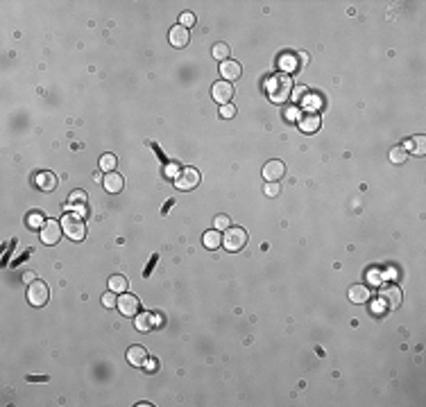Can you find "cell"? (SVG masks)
<instances>
[{
	"label": "cell",
	"mask_w": 426,
	"mask_h": 407,
	"mask_svg": "<svg viewBox=\"0 0 426 407\" xmlns=\"http://www.w3.org/2000/svg\"><path fill=\"white\" fill-rule=\"evenodd\" d=\"M265 93L270 97V102L283 104L286 99L293 95V77L286 72H276L265 81Z\"/></svg>",
	"instance_id": "obj_1"
},
{
	"label": "cell",
	"mask_w": 426,
	"mask_h": 407,
	"mask_svg": "<svg viewBox=\"0 0 426 407\" xmlns=\"http://www.w3.org/2000/svg\"><path fill=\"white\" fill-rule=\"evenodd\" d=\"M61 226H63V233H66L70 240H84L86 224L82 222L80 215H75V213H66L63 220H61Z\"/></svg>",
	"instance_id": "obj_2"
},
{
	"label": "cell",
	"mask_w": 426,
	"mask_h": 407,
	"mask_svg": "<svg viewBox=\"0 0 426 407\" xmlns=\"http://www.w3.org/2000/svg\"><path fill=\"white\" fill-rule=\"evenodd\" d=\"M222 244H225L227 251H240L247 244V231L240 229V226H229L227 233L222 235Z\"/></svg>",
	"instance_id": "obj_3"
},
{
	"label": "cell",
	"mask_w": 426,
	"mask_h": 407,
	"mask_svg": "<svg viewBox=\"0 0 426 407\" xmlns=\"http://www.w3.org/2000/svg\"><path fill=\"white\" fill-rule=\"evenodd\" d=\"M48 298H50L48 285H45L43 280H32L30 287H27V301H30L34 308H41V306L48 303Z\"/></svg>",
	"instance_id": "obj_4"
},
{
	"label": "cell",
	"mask_w": 426,
	"mask_h": 407,
	"mask_svg": "<svg viewBox=\"0 0 426 407\" xmlns=\"http://www.w3.org/2000/svg\"><path fill=\"white\" fill-rule=\"evenodd\" d=\"M199 183V172L195 167H181L175 176V185L179 190H193Z\"/></svg>",
	"instance_id": "obj_5"
},
{
	"label": "cell",
	"mask_w": 426,
	"mask_h": 407,
	"mask_svg": "<svg viewBox=\"0 0 426 407\" xmlns=\"http://www.w3.org/2000/svg\"><path fill=\"white\" fill-rule=\"evenodd\" d=\"M297 122H299V129H302L304 134H315V131L320 129V125H322V118H320V113H317V111L308 109V111H299Z\"/></svg>",
	"instance_id": "obj_6"
},
{
	"label": "cell",
	"mask_w": 426,
	"mask_h": 407,
	"mask_svg": "<svg viewBox=\"0 0 426 407\" xmlns=\"http://www.w3.org/2000/svg\"><path fill=\"white\" fill-rule=\"evenodd\" d=\"M61 233H63L61 222L48 220V222L43 224V229H41V240H43L45 244H57L59 240H61Z\"/></svg>",
	"instance_id": "obj_7"
},
{
	"label": "cell",
	"mask_w": 426,
	"mask_h": 407,
	"mask_svg": "<svg viewBox=\"0 0 426 407\" xmlns=\"http://www.w3.org/2000/svg\"><path fill=\"white\" fill-rule=\"evenodd\" d=\"M211 95H213V99H216V102L229 104L231 97H234V86H231V81H227V79L216 81V84H213V88H211Z\"/></svg>",
	"instance_id": "obj_8"
},
{
	"label": "cell",
	"mask_w": 426,
	"mask_h": 407,
	"mask_svg": "<svg viewBox=\"0 0 426 407\" xmlns=\"http://www.w3.org/2000/svg\"><path fill=\"white\" fill-rule=\"evenodd\" d=\"M379 301L385 310H392V308H397L399 303H401V292H399L397 287H392V285H388V287L381 289Z\"/></svg>",
	"instance_id": "obj_9"
},
{
	"label": "cell",
	"mask_w": 426,
	"mask_h": 407,
	"mask_svg": "<svg viewBox=\"0 0 426 407\" xmlns=\"http://www.w3.org/2000/svg\"><path fill=\"white\" fill-rule=\"evenodd\" d=\"M118 310H120L125 317H134L136 312L140 310V301H138V296H134V294H125V292H122V296L118 298Z\"/></svg>",
	"instance_id": "obj_10"
},
{
	"label": "cell",
	"mask_w": 426,
	"mask_h": 407,
	"mask_svg": "<svg viewBox=\"0 0 426 407\" xmlns=\"http://www.w3.org/2000/svg\"><path fill=\"white\" fill-rule=\"evenodd\" d=\"M283 174H286V165L281 161H267L265 165H263V176H265V181H279Z\"/></svg>",
	"instance_id": "obj_11"
},
{
	"label": "cell",
	"mask_w": 426,
	"mask_h": 407,
	"mask_svg": "<svg viewBox=\"0 0 426 407\" xmlns=\"http://www.w3.org/2000/svg\"><path fill=\"white\" fill-rule=\"evenodd\" d=\"M102 185H104V190H107V192L116 194V192H120V190L125 188V179H122L118 172H107V174H104V179H102Z\"/></svg>",
	"instance_id": "obj_12"
},
{
	"label": "cell",
	"mask_w": 426,
	"mask_h": 407,
	"mask_svg": "<svg viewBox=\"0 0 426 407\" xmlns=\"http://www.w3.org/2000/svg\"><path fill=\"white\" fill-rule=\"evenodd\" d=\"M240 72H243V68H240L238 61H234V59H227V61L220 63V75L227 77V81H234L240 77Z\"/></svg>",
	"instance_id": "obj_13"
},
{
	"label": "cell",
	"mask_w": 426,
	"mask_h": 407,
	"mask_svg": "<svg viewBox=\"0 0 426 407\" xmlns=\"http://www.w3.org/2000/svg\"><path fill=\"white\" fill-rule=\"evenodd\" d=\"M170 43L175 45V48H184V45L188 43V30L181 25H175L170 30Z\"/></svg>",
	"instance_id": "obj_14"
},
{
	"label": "cell",
	"mask_w": 426,
	"mask_h": 407,
	"mask_svg": "<svg viewBox=\"0 0 426 407\" xmlns=\"http://www.w3.org/2000/svg\"><path fill=\"white\" fill-rule=\"evenodd\" d=\"M401 147L406 149V152L410 149V152H415L417 156H421V154L426 152V138H424V136H412V138H408Z\"/></svg>",
	"instance_id": "obj_15"
},
{
	"label": "cell",
	"mask_w": 426,
	"mask_h": 407,
	"mask_svg": "<svg viewBox=\"0 0 426 407\" xmlns=\"http://www.w3.org/2000/svg\"><path fill=\"white\" fill-rule=\"evenodd\" d=\"M145 360H148V353H145L143 346H131L129 351H127V362H129L131 366H143Z\"/></svg>",
	"instance_id": "obj_16"
},
{
	"label": "cell",
	"mask_w": 426,
	"mask_h": 407,
	"mask_svg": "<svg viewBox=\"0 0 426 407\" xmlns=\"http://www.w3.org/2000/svg\"><path fill=\"white\" fill-rule=\"evenodd\" d=\"M36 185H39L41 190H45V192H50V190L57 188V176H54L52 172H39V174H36Z\"/></svg>",
	"instance_id": "obj_17"
},
{
	"label": "cell",
	"mask_w": 426,
	"mask_h": 407,
	"mask_svg": "<svg viewBox=\"0 0 426 407\" xmlns=\"http://www.w3.org/2000/svg\"><path fill=\"white\" fill-rule=\"evenodd\" d=\"M349 301L351 303H367L370 301V289L365 285H351L349 287Z\"/></svg>",
	"instance_id": "obj_18"
},
{
	"label": "cell",
	"mask_w": 426,
	"mask_h": 407,
	"mask_svg": "<svg viewBox=\"0 0 426 407\" xmlns=\"http://www.w3.org/2000/svg\"><path fill=\"white\" fill-rule=\"evenodd\" d=\"M202 242H204V247H206V249H218V247L222 244L220 231H218V229L206 231V233H204V238H202Z\"/></svg>",
	"instance_id": "obj_19"
},
{
	"label": "cell",
	"mask_w": 426,
	"mask_h": 407,
	"mask_svg": "<svg viewBox=\"0 0 426 407\" xmlns=\"http://www.w3.org/2000/svg\"><path fill=\"white\" fill-rule=\"evenodd\" d=\"M154 326V317L150 315V312H140L138 317H136V328L140 330V333H150Z\"/></svg>",
	"instance_id": "obj_20"
},
{
	"label": "cell",
	"mask_w": 426,
	"mask_h": 407,
	"mask_svg": "<svg viewBox=\"0 0 426 407\" xmlns=\"http://www.w3.org/2000/svg\"><path fill=\"white\" fill-rule=\"evenodd\" d=\"M229 57H231V48H229V43L220 41V43L213 45V59H220V61H227Z\"/></svg>",
	"instance_id": "obj_21"
},
{
	"label": "cell",
	"mask_w": 426,
	"mask_h": 407,
	"mask_svg": "<svg viewBox=\"0 0 426 407\" xmlns=\"http://www.w3.org/2000/svg\"><path fill=\"white\" fill-rule=\"evenodd\" d=\"M297 66H299V63L295 61L293 54H281V59H279V68L286 72V75H290L293 70H297Z\"/></svg>",
	"instance_id": "obj_22"
},
{
	"label": "cell",
	"mask_w": 426,
	"mask_h": 407,
	"mask_svg": "<svg viewBox=\"0 0 426 407\" xmlns=\"http://www.w3.org/2000/svg\"><path fill=\"white\" fill-rule=\"evenodd\" d=\"M45 217L41 215L39 211H34V213H30V215L25 217V224H27V229H43V224H45Z\"/></svg>",
	"instance_id": "obj_23"
},
{
	"label": "cell",
	"mask_w": 426,
	"mask_h": 407,
	"mask_svg": "<svg viewBox=\"0 0 426 407\" xmlns=\"http://www.w3.org/2000/svg\"><path fill=\"white\" fill-rule=\"evenodd\" d=\"M109 289H113V292L122 294V292L127 289V278H125V276H120V274L111 276V278H109Z\"/></svg>",
	"instance_id": "obj_24"
},
{
	"label": "cell",
	"mask_w": 426,
	"mask_h": 407,
	"mask_svg": "<svg viewBox=\"0 0 426 407\" xmlns=\"http://www.w3.org/2000/svg\"><path fill=\"white\" fill-rule=\"evenodd\" d=\"M68 204L75 206V208L84 206V204H86V192H84V190H73L70 197H68Z\"/></svg>",
	"instance_id": "obj_25"
},
{
	"label": "cell",
	"mask_w": 426,
	"mask_h": 407,
	"mask_svg": "<svg viewBox=\"0 0 426 407\" xmlns=\"http://www.w3.org/2000/svg\"><path fill=\"white\" fill-rule=\"evenodd\" d=\"M406 158H408V152L401 147V145H397V147L390 149V161H392V163H406Z\"/></svg>",
	"instance_id": "obj_26"
},
{
	"label": "cell",
	"mask_w": 426,
	"mask_h": 407,
	"mask_svg": "<svg viewBox=\"0 0 426 407\" xmlns=\"http://www.w3.org/2000/svg\"><path fill=\"white\" fill-rule=\"evenodd\" d=\"M116 156L113 154H104L102 158H100V170L102 172H113V167H116Z\"/></svg>",
	"instance_id": "obj_27"
},
{
	"label": "cell",
	"mask_w": 426,
	"mask_h": 407,
	"mask_svg": "<svg viewBox=\"0 0 426 407\" xmlns=\"http://www.w3.org/2000/svg\"><path fill=\"white\" fill-rule=\"evenodd\" d=\"M229 226H231V220L227 215H218L216 220H213V229H218V231H220V229H229Z\"/></svg>",
	"instance_id": "obj_28"
},
{
	"label": "cell",
	"mask_w": 426,
	"mask_h": 407,
	"mask_svg": "<svg viewBox=\"0 0 426 407\" xmlns=\"http://www.w3.org/2000/svg\"><path fill=\"white\" fill-rule=\"evenodd\" d=\"M102 306H104V308L118 306V298H116V292H113V289H111V292H107V294L102 296Z\"/></svg>",
	"instance_id": "obj_29"
},
{
	"label": "cell",
	"mask_w": 426,
	"mask_h": 407,
	"mask_svg": "<svg viewBox=\"0 0 426 407\" xmlns=\"http://www.w3.org/2000/svg\"><path fill=\"white\" fill-rule=\"evenodd\" d=\"M179 23H181V27H186V30H188L190 25H195V14L184 12V14H181V18H179Z\"/></svg>",
	"instance_id": "obj_30"
},
{
	"label": "cell",
	"mask_w": 426,
	"mask_h": 407,
	"mask_svg": "<svg viewBox=\"0 0 426 407\" xmlns=\"http://www.w3.org/2000/svg\"><path fill=\"white\" fill-rule=\"evenodd\" d=\"M220 116L222 118H234L236 116V107H234V104H222Z\"/></svg>",
	"instance_id": "obj_31"
},
{
	"label": "cell",
	"mask_w": 426,
	"mask_h": 407,
	"mask_svg": "<svg viewBox=\"0 0 426 407\" xmlns=\"http://www.w3.org/2000/svg\"><path fill=\"white\" fill-rule=\"evenodd\" d=\"M265 194H267V197H276V194H279V185H276L274 181H272V183H267L265 185Z\"/></svg>",
	"instance_id": "obj_32"
},
{
	"label": "cell",
	"mask_w": 426,
	"mask_h": 407,
	"mask_svg": "<svg viewBox=\"0 0 426 407\" xmlns=\"http://www.w3.org/2000/svg\"><path fill=\"white\" fill-rule=\"evenodd\" d=\"M304 93H306V88H304V86H299V88H295V95H293V97L299 99V97H304Z\"/></svg>",
	"instance_id": "obj_33"
},
{
	"label": "cell",
	"mask_w": 426,
	"mask_h": 407,
	"mask_svg": "<svg viewBox=\"0 0 426 407\" xmlns=\"http://www.w3.org/2000/svg\"><path fill=\"white\" fill-rule=\"evenodd\" d=\"M143 366H145L148 371H154V369H157V362H154V360H145V364H143Z\"/></svg>",
	"instance_id": "obj_34"
},
{
	"label": "cell",
	"mask_w": 426,
	"mask_h": 407,
	"mask_svg": "<svg viewBox=\"0 0 426 407\" xmlns=\"http://www.w3.org/2000/svg\"><path fill=\"white\" fill-rule=\"evenodd\" d=\"M299 63H304V66H306V63H308V54H306V52H302V54H299Z\"/></svg>",
	"instance_id": "obj_35"
},
{
	"label": "cell",
	"mask_w": 426,
	"mask_h": 407,
	"mask_svg": "<svg viewBox=\"0 0 426 407\" xmlns=\"http://www.w3.org/2000/svg\"><path fill=\"white\" fill-rule=\"evenodd\" d=\"M297 113H299V111H297V109L293 107V109H290V111H288V118H290V120H295V118H297Z\"/></svg>",
	"instance_id": "obj_36"
},
{
	"label": "cell",
	"mask_w": 426,
	"mask_h": 407,
	"mask_svg": "<svg viewBox=\"0 0 426 407\" xmlns=\"http://www.w3.org/2000/svg\"><path fill=\"white\" fill-rule=\"evenodd\" d=\"M23 278H25V280H27V283H32V280H34V274H32V271H27V274H25V276H23Z\"/></svg>",
	"instance_id": "obj_37"
}]
</instances>
